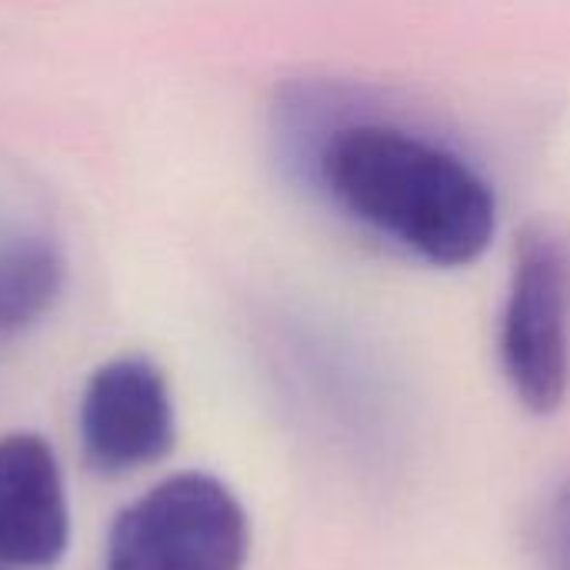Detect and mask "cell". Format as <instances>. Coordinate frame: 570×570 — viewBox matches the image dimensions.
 Listing matches in <instances>:
<instances>
[{
	"instance_id": "obj_1",
	"label": "cell",
	"mask_w": 570,
	"mask_h": 570,
	"mask_svg": "<svg viewBox=\"0 0 570 570\" xmlns=\"http://www.w3.org/2000/svg\"><path fill=\"white\" fill-rule=\"evenodd\" d=\"M314 174L334 207L431 267H468L498 234V197L484 174L397 124L334 127Z\"/></svg>"
},
{
	"instance_id": "obj_2",
	"label": "cell",
	"mask_w": 570,
	"mask_h": 570,
	"mask_svg": "<svg viewBox=\"0 0 570 570\" xmlns=\"http://www.w3.org/2000/svg\"><path fill=\"white\" fill-rule=\"evenodd\" d=\"M247 554L244 504L204 471L154 484L117 514L107 534V570H244Z\"/></svg>"
},
{
	"instance_id": "obj_3",
	"label": "cell",
	"mask_w": 570,
	"mask_h": 570,
	"mask_svg": "<svg viewBox=\"0 0 570 570\" xmlns=\"http://www.w3.org/2000/svg\"><path fill=\"white\" fill-rule=\"evenodd\" d=\"M501 367L531 414H554L570 387V240L528 224L514 240L501 314Z\"/></svg>"
},
{
	"instance_id": "obj_4",
	"label": "cell",
	"mask_w": 570,
	"mask_h": 570,
	"mask_svg": "<svg viewBox=\"0 0 570 570\" xmlns=\"http://www.w3.org/2000/svg\"><path fill=\"white\" fill-rule=\"evenodd\" d=\"M77 428L83 458L100 474H127L167 458L177 417L164 371L144 354L100 364L83 384Z\"/></svg>"
},
{
	"instance_id": "obj_5",
	"label": "cell",
	"mask_w": 570,
	"mask_h": 570,
	"mask_svg": "<svg viewBox=\"0 0 570 570\" xmlns=\"http://www.w3.org/2000/svg\"><path fill=\"white\" fill-rule=\"evenodd\" d=\"M70 541L67 488L53 448L30 431L0 438V564L53 568Z\"/></svg>"
},
{
	"instance_id": "obj_6",
	"label": "cell",
	"mask_w": 570,
	"mask_h": 570,
	"mask_svg": "<svg viewBox=\"0 0 570 570\" xmlns=\"http://www.w3.org/2000/svg\"><path fill=\"white\" fill-rule=\"evenodd\" d=\"M67 261L50 237L20 234L0 244V337L37 327L60 301Z\"/></svg>"
},
{
	"instance_id": "obj_7",
	"label": "cell",
	"mask_w": 570,
	"mask_h": 570,
	"mask_svg": "<svg viewBox=\"0 0 570 570\" xmlns=\"http://www.w3.org/2000/svg\"><path fill=\"white\" fill-rule=\"evenodd\" d=\"M548 541H551V558L554 568L570 570V478L561 484L551 514H548Z\"/></svg>"
},
{
	"instance_id": "obj_8",
	"label": "cell",
	"mask_w": 570,
	"mask_h": 570,
	"mask_svg": "<svg viewBox=\"0 0 570 570\" xmlns=\"http://www.w3.org/2000/svg\"><path fill=\"white\" fill-rule=\"evenodd\" d=\"M0 570H3V564H0Z\"/></svg>"
}]
</instances>
